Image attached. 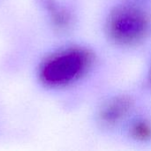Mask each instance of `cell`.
I'll return each instance as SVG.
<instances>
[{
  "mask_svg": "<svg viewBox=\"0 0 151 151\" xmlns=\"http://www.w3.org/2000/svg\"><path fill=\"white\" fill-rule=\"evenodd\" d=\"M115 58L99 42L74 40L44 58L38 70L39 80L50 90L79 94L91 101L112 83Z\"/></svg>",
  "mask_w": 151,
  "mask_h": 151,
  "instance_id": "1",
  "label": "cell"
},
{
  "mask_svg": "<svg viewBox=\"0 0 151 151\" xmlns=\"http://www.w3.org/2000/svg\"><path fill=\"white\" fill-rule=\"evenodd\" d=\"M99 42L114 58H143L151 50V3L104 0L98 11Z\"/></svg>",
  "mask_w": 151,
  "mask_h": 151,
  "instance_id": "2",
  "label": "cell"
},
{
  "mask_svg": "<svg viewBox=\"0 0 151 151\" xmlns=\"http://www.w3.org/2000/svg\"><path fill=\"white\" fill-rule=\"evenodd\" d=\"M53 29L62 35L75 32L81 26V8L67 0H38Z\"/></svg>",
  "mask_w": 151,
  "mask_h": 151,
  "instance_id": "5",
  "label": "cell"
},
{
  "mask_svg": "<svg viewBox=\"0 0 151 151\" xmlns=\"http://www.w3.org/2000/svg\"><path fill=\"white\" fill-rule=\"evenodd\" d=\"M142 1H146V2H150V3H151V0H142Z\"/></svg>",
  "mask_w": 151,
  "mask_h": 151,
  "instance_id": "7",
  "label": "cell"
},
{
  "mask_svg": "<svg viewBox=\"0 0 151 151\" xmlns=\"http://www.w3.org/2000/svg\"><path fill=\"white\" fill-rule=\"evenodd\" d=\"M115 142L132 150L151 151V100L144 102L130 116Z\"/></svg>",
  "mask_w": 151,
  "mask_h": 151,
  "instance_id": "4",
  "label": "cell"
},
{
  "mask_svg": "<svg viewBox=\"0 0 151 151\" xmlns=\"http://www.w3.org/2000/svg\"><path fill=\"white\" fill-rule=\"evenodd\" d=\"M134 84L148 99L151 100V50L142 58V64Z\"/></svg>",
  "mask_w": 151,
  "mask_h": 151,
  "instance_id": "6",
  "label": "cell"
},
{
  "mask_svg": "<svg viewBox=\"0 0 151 151\" xmlns=\"http://www.w3.org/2000/svg\"><path fill=\"white\" fill-rule=\"evenodd\" d=\"M147 100L150 99L134 82L109 84L90 101L88 120L91 131L103 139L116 141L130 116Z\"/></svg>",
  "mask_w": 151,
  "mask_h": 151,
  "instance_id": "3",
  "label": "cell"
}]
</instances>
